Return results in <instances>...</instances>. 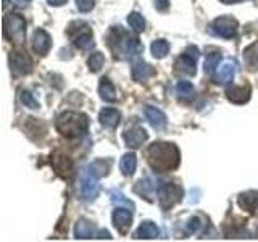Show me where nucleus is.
<instances>
[{
  "mask_svg": "<svg viewBox=\"0 0 258 242\" xmlns=\"http://www.w3.org/2000/svg\"><path fill=\"white\" fill-rule=\"evenodd\" d=\"M79 189L86 200H95L100 192V186L97 181V176L91 169H83L79 174Z\"/></svg>",
  "mask_w": 258,
  "mask_h": 242,
  "instance_id": "nucleus-7",
  "label": "nucleus"
},
{
  "mask_svg": "<svg viewBox=\"0 0 258 242\" xmlns=\"http://www.w3.org/2000/svg\"><path fill=\"white\" fill-rule=\"evenodd\" d=\"M136 166H137V158L134 153H126L119 161V169L124 176H131L136 171Z\"/></svg>",
  "mask_w": 258,
  "mask_h": 242,
  "instance_id": "nucleus-24",
  "label": "nucleus"
},
{
  "mask_svg": "<svg viewBox=\"0 0 258 242\" xmlns=\"http://www.w3.org/2000/svg\"><path fill=\"white\" fill-rule=\"evenodd\" d=\"M4 36L15 44H23L26 37V21L23 16L10 13L4 18Z\"/></svg>",
  "mask_w": 258,
  "mask_h": 242,
  "instance_id": "nucleus-4",
  "label": "nucleus"
},
{
  "mask_svg": "<svg viewBox=\"0 0 258 242\" xmlns=\"http://www.w3.org/2000/svg\"><path fill=\"white\" fill-rule=\"evenodd\" d=\"M99 92H100V97L105 100V102H115L116 100V87L113 86V83L108 79V78H102L100 79V84H99Z\"/></svg>",
  "mask_w": 258,
  "mask_h": 242,
  "instance_id": "nucleus-22",
  "label": "nucleus"
},
{
  "mask_svg": "<svg viewBox=\"0 0 258 242\" xmlns=\"http://www.w3.org/2000/svg\"><path fill=\"white\" fill-rule=\"evenodd\" d=\"M75 45L78 48H81V50H89V48L94 47L92 32H91V29H89L87 26L83 31H79V34L75 37Z\"/></svg>",
  "mask_w": 258,
  "mask_h": 242,
  "instance_id": "nucleus-23",
  "label": "nucleus"
},
{
  "mask_svg": "<svg viewBox=\"0 0 258 242\" xmlns=\"http://www.w3.org/2000/svg\"><path fill=\"white\" fill-rule=\"evenodd\" d=\"M176 92L181 99L189 100L196 95V89H194V86L189 83V81H179V83L176 84Z\"/></svg>",
  "mask_w": 258,
  "mask_h": 242,
  "instance_id": "nucleus-25",
  "label": "nucleus"
},
{
  "mask_svg": "<svg viewBox=\"0 0 258 242\" xmlns=\"http://www.w3.org/2000/svg\"><path fill=\"white\" fill-rule=\"evenodd\" d=\"M202 226H204V220H202V218H199V216L190 218V221L187 223V231L189 232H199Z\"/></svg>",
  "mask_w": 258,
  "mask_h": 242,
  "instance_id": "nucleus-34",
  "label": "nucleus"
},
{
  "mask_svg": "<svg viewBox=\"0 0 258 242\" xmlns=\"http://www.w3.org/2000/svg\"><path fill=\"white\" fill-rule=\"evenodd\" d=\"M147 133H145V129L141 128V126H134V128H129L124 131L123 134V139L126 142L127 147H131V149H137V147H141V145L147 141Z\"/></svg>",
  "mask_w": 258,
  "mask_h": 242,
  "instance_id": "nucleus-10",
  "label": "nucleus"
},
{
  "mask_svg": "<svg viewBox=\"0 0 258 242\" xmlns=\"http://www.w3.org/2000/svg\"><path fill=\"white\" fill-rule=\"evenodd\" d=\"M181 197H182V189L177 184L161 183L158 186V199H160L161 208H165V210L171 208L181 200Z\"/></svg>",
  "mask_w": 258,
  "mask_h": 242,
  "instance_id": "nucleus-5",
  "label": "nucleus"
},
{
  "mask_svg": "<svg viewBox=\"0 0 258 242\" xmlns=\"http://www.w3.org/2000/svg\"><path fill=\"white\" fill-rule=\"evenodd\" d=\"M52 165L55 168V171L63 177L70 176L73 171V161L67 155H63V153H55L52 157Z\"/></svg>",
  "mask_w": 258,
  "mask_h": 242,
  "instance_id": "nucleus-15",
  "label": "nucleus"
},
{
  "mask_svg": "<svg viewBox=\"0 0 258 242\" xmlns=\"http://www.w3.org/2000/svg\"><path fill=\"white\" fill-rule=\"evenodd\" d=\"M237 21L231 18V16H220L210 24V32L224 39H232L237 36Z\"/></svg>",
  "mask_w": 258,
  "mask_h": 242,
  "instance_id": "nucleus-6",
  "label": "nucleus"
},
{
  "mask_svg": "<svg viewBox=\"0 0 258 242\" xmlns=\"http://www.w3.org/2000/svg\"><path fill=\"white\" fill-rule=\"evenodd\" d=\"M95 234H97L95 226L87 220H79L75 226L76 239H91V237H95Z\"/></svg>",
  "mask_w": 258,
  "mask_h": 242,
  "instance_id": "nucleus-20",
  "label": "nucleus"
},
{
  "mask_svg": "<svg viewBox=\"0 0 258 242\" xmlns=\"http://www.w3.org/2000/svg\"><path fill=\"white\" fill-rule=\"evenodd\" d=\"M236 68L237 65L234 60H226L223 62L220 67L216 68V73H215V83L216 84H228L234 79V75H236Z\"/></svg>",
  "mask_w": 258,
  "mask_h": 242,
  "instance_id": "nucleus-9",
  "label": "nucleus"
},
{
  "mask_svg": "<svg viewBox=\"0 0 258 242\" xmlns=\"http://www.w3.org/2000/svg\"><path fill=\"white\" fill-rule=\"evenodd\" d=\"M136 192L144 196L147 200H152L153 197V184L149 179H141L136 186Z\"/></svg>",
  "mask_w": 258,
  "mask_h": 242,
  "instance_id": "nucleus-27",
  "label": "nucleus"
},
{
  "mask_svg": "<svg viewBox=\"0 0 258 242\" xmlns=\"http://www.w3.org/2000/svg\"><path fill=\"white\" fill-rule=\"evenodd\" d=\"M221 2H223V4H228V5H229V4H236V2H240V0H221Z\"/></svg>",
  "mask_w": 258,
  "mask_h": 242,
  "instance_id": "nucleus-39",
  "label": "nucleus"
},
{
  "mask_svg": "<svg viewBox=\"0 0 258 242\" xmlns=\"http://www.w3.org/2000/svg\"><path fill=\"white\" fill-rule=\"evenodd\" d=\"M108 45L116 56H134L144 50L139 39L131 36L129 32L123 31V28H113L108 34Z\"/></svg>",
  "mask_w": 258,
  "mask_h": 242,
  "instance_id": "nucleus-2",
  "label": "nucleus"
},
{
  "mask_svg": "<svg viewBox=\"0 0 258 242\" xmlns=\"http://www.w3.org/2000/svg\"><path fill=\"white\" fill-rule=\"evenodd\" d=\"M48 4L53 5V7H60V5H64L67 4V0H47Z\"/></svg>",
  "mask_w": 258,
  "mask_h": 242,
  "instance_id": "nucleus-38",
  "label": "nucleus"
},
{
  "mask_svg": "<svg viewBox=\"0 0 258 242\" xmlns=\"http://www.w3.org/2000/svg\"><path fill=\"white\" fill-rule=\"evenodd\" d=\"M155 5H157V8L160 12H165L168 8V5H169V0H157Z\"/></svg>",
  "mask_w": 258,
  "mask_h": 242,
  "instance_id": "nucleus-36",
  "label": "nucleus"
},
{
  "mask_svg": "<svg viewBox=\"0 0 258 242\" xmlns=\"http://www.w3.org/2000/svg\"><path fill=\"white\" fill-rule=\"evenodd\" d=\"M127 23H129V26H131L136 32H142L144 28H145V20H144V16L139 15V13H131L127 16Z\"/></svg>",
  "mask_w": 258,
  "mask_h": 242,
  "instance_id": "nucleus-29",
  "label": "nucleus"
},
{
  "mask_svg": "<svg viewBox=\"0 0 258 242\" xmlns=\"http://www.w3.org/2000/svg\"><path fill=\"white\" fill-rule=\"evenodd\" d=\"M55 126L64 137H81L87 133V116L78 111H64L56 116Z\"/></svg>",
  "mask_w": 258,
  "mask_h": 242,
  "instance_id": "nucleus-3",
  "label": "nucleus"
},
{
  "mask_svg": "<svg viewBox=\"0 0 258 242\" xmlns=\"http://www.w3.org/2000/svg\"><path fill=\"white\" fill-rule=\"evenodd\" d=\"M99 119H100V123H102L105 128L115 129V128L119 125L121 115H119V111L115 110V108H103V110L100 111V115H99Z\"/></svg>",
  "mask_w": 258,
  "mask_h": 242,
  "instance_id": "nucleus-19",
  "label": "nucleus"
},
{
  "mask_svg": "<svg viewBox=\"0 0 258 242\" xmlns=\"http://www.w3.org/2000/svg\"><path fill=\"white\" fill-rule=\"evenodd\" d=\"M10 2H12V5H13V7H18V8H23L24 5H26V4H28V0H10Z\"/></svg>",
  "mask_w": 258,
  "mask_h": 242,
  "instance_id": "nucleus-37",
  "label": "nucleus"
},
{
  "mask_svg": "<svg viewBox=\"0 0 258 242\" xmlns=\"http://www.w3.org/2000/svg\"><path fill=\"white\" fill-rule=\"evenodd\" d=\"M145 116H147L149 123L155 128V129H161L166 126V116L165 113L161 111L157 107H152V105H147L145 107Z\"/></svg>",
  "mask_w": 258,
  "mask_h": 242,
  "instance_id": "nucleus-16",
  "label": "nucleus"
},
{
  "mask_svg": "<svg viewBox=\"0 0 258 242\" xmlns=\"http://www.w3.org/2000/svg\"><path fill=\"white\" fill-rule=\"evenodd\" d=\"M87 67L91 71H99L102 67H103V55L100 52H95L92 53L91 56H89V60H87Z\"/></svg>",
  "mask_w": 258,
  "mask_h": 242,
  "instance_id": "nucleus-30",
  "label": "nucleus"
},
{
  "mask_svg": "<svg viewBox=\"0 0 258 242\" xmlns=\"http://www.w3.org/2000/svg\"><path fill=\"white\" fill-rule=\"evenodd\" d=\"M108 163H103L102 160H99V161H94V163L89 166V169L97 176V177H100V176H103V174H107V171H108Z\"/></svg>",
  "mask_w": 258,
  "mask_h": 242,
  "instance_id": "nucleus-31",
  "label": "nucleus"
},
{
  "mask_svg": "<svg viewBox=\"0 0 258 242\" xmlns=\"http://www.w3.org/2000/svg\"><path fill=\"white\" fill-rule=\"evenodd\" d=\"M111 202H113V204H124L126 207L134 208V205L131 204V202L126 200L123 194H121V192H116V191H113V192H111Z\"/></svg>",
  "mask_w": 258,
  "mask_h": 242,
  "instance_id": "nucleus-35",
  "label": "nucleus"
},
{
  "mask_svg": "<svg viewBox=\"0 0 258 242\" xmlns=\"http://www.w3.org/2000/svg\"><path fill=\"white\" fill-rule=\"evenodd\" d=\"M50 36L47 34L44 29H37L32 34V48L37 55H47L50 50Z\"/></svg>",
  "mask_w": 258,
  "mask_h": 242,
  "instance_id": "nucleus-12",
  "label": "nucleus"
},
{
  "mask_svg": "<svg viewBox=\"0 0 258 242\" xmlns=\"http://www.w3.org/2000/svg\"><path fill=\"white\" fill-rule=\"evenodd\" d=\"M147 157L150 166L155 171H169L177 168L181 161V153L174 144L155 142L147 149Z\"/></svg>",
  "mask_w": 258,
  "mask_h": 242,
  "instance_id": "nucleus-1",
  "label": "nucleus"
},
{
  "mask_svg": "<svg viewBox=\"0 0 258 242\" xmlns=\"http://www.w3.org/2000/svg\"><path fill=\"white\" fill-rule=\"evenodd\" d=\"M150 50L152 55L157 56V58H163V56L168 53L169 50V44L166 42L165 39H158V40H153L152 45H150Z\"/></svg>",
  "mask_w": 258,
  "mask_h": 242,
  "instance_id": "nucleus-26",
  "label": "nucleus"
},
{
  "mask_svg": "<svg viewBox=\"0 0 258 242\" xmlns=\"http://www.w3.org/2000/svg\"><path fill=\"white\" fill-rule=\"evenodd\" d=\"M20 99H21L23 105H26V107H28V108H31V110L39 108V103L36 102V99H34V97H32V94H31L29 91H23Z\"/></svg>",
  "mask_w": 258,
  "mask_h": 242,
  "instance_id": "nucleus-32",
  "label": "nucleus"
},
{
  "mask_svg": "<svg viewBox=\"0 0 258 242\" xmlns=\"http://www.w3.org/2000/svg\"><path fill=\"white\" fill-rule=\"evenodd\" d=\"M31 58L24 52H13L10 55V68L15 76L28 75V73H31Z\"/></svg>",
  "mask_w": 258,
  "mask_h": 242,
  "instance_id": "nucleus-8",
  "label": "nucleus"
},
{
  "mask_svg": "<svg viewBox=\"0 0 258 242\" xmlns=\"http://www.w3.org/2000/svg\"><path fill=\"white\" fill-rule=\"evenodd\" d=\"M160 229L153 221H144L139 229L136 231V239H155L158 237Z\"/></svg>",
  "mask_w": 258,
  "mask_h": 242,
  "instance_id": "nucleus-21",
  "label": "nucleus"
},
{
  "mask_svg": "<svg viewBox=\"0 0 258 242\" xmlns=\"http://www.w3.org/2000/svg\"><path fill=\"white\" fill-rule=\"evenodd\" d=\"M113 224L115 228L121 232V234H126L127 229L131 228L133 224V213L131 210H124V208H116L113 212Z\"/></svg>",
  "mask_w": 258,
  "mask_h": 242,
  "instance_id": "nucleus-11",
  "label": "nucleus"
},
{
  "mask_svg": "<svg viewBox=\"0 0 258 242\" xmlns=\"http://www.w3.org/2000/svg\"><path fill=\"white\" fill-rule=\"evenodd\" d=\"M94 5H95V0H76L78 10H79V12H83V13L91 12L92 8H94Z\"/></svg>",
  "mask_w": 258,
  "mask_h": 242,
  "instance_id": "nucleus-33",
  "label": "nucleus"
},
{
  "mask_svg": "<svg viewBox=\"0 0 258 242\" xmlns=\"http://www.w3.org/2000/svg\"><path fill=\"white\" fill-rule=\"evenodd\" d=\"M155 75V70H153L150 65L144 63V62H136L133 65V78L137 83H145L149 78Z\"/></svg>",
  "mask_w": 258,
  "mask_h": 242,
  "instance_id": "nucleus-17",
  "label": "nucleus"
},
{
  "mask_svg": "<svg viewBox=\"0 0 258 242\" xmlns=\"http://www.w3.org/2000/svg\"><path fill=\"white\" fill-rule=\"evenodd\" d=\"M220 60H221L220 53L207 55V60H205V73H207V75H213V73L216 71V68L220 67Z\"/></svg>",
  "mask_w": 258,
  "mask_h": 242,
  "instance_id": "nucleus-28",
  "label": "nucleus"
},
{
  "mask_svg": "<svg viewBox=\"0 0 258 242\" xmlns=\"http://www.w3.org/2000/svg\"><path fill=\"white\" fill-rule=\"evenodd\" d=\"M226 97L232 103H245L250 99V86H229L226 89Z\"/></svg>",
  "mask_w": 258,
  "mask_h": 242,
  "instance_id": "nucleus-13",
  "label": "nucleus"
},
{
  "mask_svg": "<svg viewBox=\"0 0 258 242\" xmlns=\"http://www.w3.org/2000/svg\"><path fill=\"white\" fill-rule=\"evenodd\" d=\"M239 207L247 210V212H256L258 210V191H248L240 194L239 199Z\"/></svg>",
  "mask_w": 258,
  "mask_h": 242,
  "instance_id": "nucleus-18",
  "label": "nucleus"
},
{
  "mask_svg": "<svg viewBox=\"0 0 258 242\" xmlns=\"http://www.w3.org/2000/svg\"><path fill=\"white\" fill-rule=\"evenodd\" d=\"M197 60L194 58V56L184 53L181 55L179 58L176 60L174 63V68H176V73H182V75H187V76H194L197 73Z\"/></svg>",
  "mask_w": 258,
  "mask_h": 242,
  "instance_id": "nucleus-14",
  "label": "nucleus"
}]
</instances>
